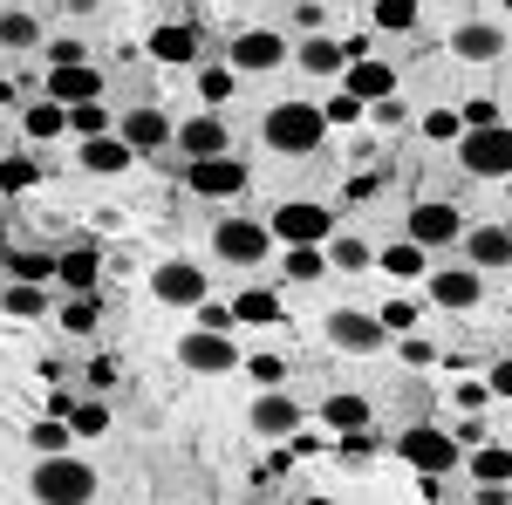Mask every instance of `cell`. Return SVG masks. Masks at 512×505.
<instances>
[{
    "label": "cell",
    "mask_w": 512,
    "mask_h": 505,
    "mask_svg": "<svg viewBox=\"0 0 512 505\" xmlns=\"http://www.w3.org/2000/svg\"><path fill=\"white\" fill-rule=\"evenodd\" d=\"M69 130H76V137H103V130H110V110H103V103H76V110H69Z\"/></svg>",
    "instance_id": "bcb514c9"
},
{
    "label": "cell",
    "mask_w": 512,
    "mask_h": 505,
    "mask_svg": "<svg viewBox=\"0 0 512 505\" xmlns=\"http://www.w3.org/2000/svg\"><path fill=\"white\" fill-rule=\"evenodd\" d=\"M35 178H41V164H35V157H28V151H7V157H0V198L28 192Z\"/></svg>",
    "instance_id": "836d02e7"
},
{
    "label": "cell",
    "mask_w": 512,
    "mask_h": 505,
    "mask_svg": "<svg viewBox=\"0 0 512 505\" xmlns=\"http://www.w3.org/2000/svg\"><path fill=\"white\" fill-rule=\"evenodd\" d=\"M369 117H376V130H396V123H403V103L383 96V103H369Z\"/></svg>",
    "instance_id": "f5cc1de1"
},
{
    "label": "cell",
    "mask_w": 512,
    "mask_h": 505,
    "mask_svg": "<svg viewBox=\"0 0 512 505\" xmlns=\"http://www.w3.org/2000/svg\"><path fill=\"white\" fill-rule=\"evenodd\" d=\"M69 430H76V437H103V430H110V410L89 396V403H76V410H69Z\"/></svg>",
    "instance_id": "ee69618b"
},
{
    "label": "cell",
    "mask_w": 512,
    "mask_h": 505,
    "mask_svg": "<svg viewBox=\"0 0 512 505\" xmlns=\"http://www.w3.org/2000/svg\"><path fill=\"white\" fill-rule=\"evenodd\" d=\"M0 253H7V226H0Z\"/></svg>",
    "instance_id": "91938a15"
},
{
    "label": "cell",
    "mask_w": 512,
    "mask_h": 505,
    "mask_svg": "<svg viewBox=\"0 0 512 505\" xmlns=\"http://www.w3.org/2000/svg\"><path fill=\"white\" fill-rule=\"evenodd\" d=\"M465 260L478 273H506L512 267V226H465Z\"/></svg>",
    "instance_id": "ac0fdd59"
},
{
    "label": "cell",
    "mask_w": 512,
    "mask_h": 505,
    "mask_svg": "<svg viewBox=\"0 0 512 505\" xmlns=\"http://www.w3.org/2000/svg\"><path fill=\"white\" fill-rule=\"evenodd\" d=\"M506 185H512V178H506Z\"/></svg>",
    "instance_id": "03108f58"
},
{
    "label": "cell",
    "mask_w": 512,
    "mask_h": 505,
    "mask_svg": "<svg viewBox=\"0 0 512 505\" xmlns=\"http://www.w3.org/2000/svg\"><path fill=\"white\" fill-rule=\"evenodd\" d=\"M301 417H308V410H301L287 389H260V396H253V410H246V424L260 430L267 444H287V437L301 430Z\"/></svg>",
    "instance_id": "7c38bea8"
},
{
    "label": "cell",
    "mask_w": 512,
    "mask_h": 505,
    "mask_svg": "<svg viewBox=\"0 0 512 505\" xmlns=\"http://www.w3.org/2000/svg\"><path fill=\"white\" fill-rule=\"evenodd\" d=\"M198 55H205V35H198L192 21H171V28L151 35V62H164V69H192Z\"/></svg>",
    "instance_id": "d6986e66"
},
{
    "label": "cell",
    "mask_w": 512,
    "mask_h": 505,
    "mask_svg": "<svg viewBox=\"0 0 512 505\" xmlns=\"http://www.w3.org/2000/svg\"><path fill=\"white\" fill-rule=\"evenodd\" d=\"M185 185H192L198 198H239L246 192V164H239L233 151L226 157H198L192 171H185Z\"/></svg>",
    "instance_id": "4fadbf2b"
},
{
    "label": "cell",
    "mask_w": 512,
    "mask_h": 505,
    "mask_svg": "<svg viewBox=\"0 0 512 505\" xmlns=\"http://www.w3.org/2000/svg\"><path fill=\"white\" fill-rule=\"evenodd\" d=\"M396 355H403L410 369H431V362H437V349L424 342V335H403V349H396Z\"/></svg>",
    "instance_id": "681fc988"
},
{
    "label": "cell",
    "mask_w": 512,
    "mask_h": 505,
    "mask_svg": "<svg viewBox=\"0 0 512 505\" xmlns=\"http://www.w3.org/2000/svg\"><path fill=\"white\" fill-rule=\"evenodd\" d=\"M62 328H69V335H96V328H103V301H96V294H69Z\"/></svg>",
    "instance_id": "d590c367"
},
{
    "label": "cell",
    "mask_w": 512,
    "mask_h": 505,
    "mask_svg": "<svg viewBox=\"0 0 512 505\" xmlns=\"http://www.w3.org/2000/svg\"><path fill=\"white\" fill-rule=\"evenodd\" d=\"M103 69H89V62H76V69H48V103H62V110H76V103H103Z\"/></svg>",
    "instance_id": "e0dca14e"
},
{
    "label": "cell",
    "mask_w": 512,
    "mask_h": 505,
    "mask_svg": "<svg viewBox=\"0 0 512 505\" xmlns=\"http://www.w3.org/2000/svg\"><path fill=\"white\" fill-rule=\"evenodd\" d=\"M76 62H89V48H82L76 35H55V48H48V69H76Z\"/></svg>",
    "instance_id": "c3c4849f"
},
{
    "label": "cell",
    "mask_w": 512,
    "mask_h": 505,
    "mask_svg": "<svg viewBox=\"0 0 512 505\" xmlns=\"http://www.w3.org/2000/svg\"><path fill=\"white\" fill-rule=\"evenodd\" d=\"M280 314H287V308H280L274 287H246V294L233 301V321H246V328H274Z\"/></svg>",
    "instance_id": "83f0119b"
},
{
    "label": "cell",
    "mask_w": 512,
    "mask_h": 505,
    "mask_svg": "<svg viewBox=\"0 0 512 505\" xmlns=\"http://www.w3.org/2000/svg\"><path fill=\"white\" fill-rule=\"evenodd\" d=\"M7 273L28 280V287H48V280H55V253H28V246H21V253H7Z\"/></svg>",
    "instance_id": "e575fe53"
},
{
    "label": "cell",
    "mask_w": 512,
    "mask_h": 505,
    "mask_svg": "<svg viewBox=\"0 0 512 505\" xmlns=\"http://www.w3.org/2000/svg\"><path fill=\"white\" fill-rule=\"evenodd\" d=\"M96 280H103V246H62L55 253V287L62 294H96Z\"/></svg>",
    "instance_id": "9a60e30c"
},
{
    "label": "cell",
    "mask_w": 512,
    "mask_h": 505,
    "mask_svg": "<svg viewBox=\"0 0 512 505\" xmlns=\"http://www.w3.org/2000/svg\"><path fill=\"white\" fill-rule=\"evenodd\" d=\"M0 314H14V321H41V314H48V287H28V280H14V287L0 294Z\"/></svg>",
    "instance_id": "4dcf8cb0"
},
{
    "label": "cell",
    "mask_w": 512,
    "mask_h": 505,
    "mask_svg": "<svg viewBox=\"0 0 512 505\" xmlns=\"http://www.w3.org/2000/svg\"><path fill=\"white\" fill-rule=\"evenodd\" d=\"M417 14H424L417 0H376V7H369V21H376L383 35H410V28H417Z\"/></svg>",
    "instance_id": "1f68e13d"
},
{
    "label": "cell",
    "mask_w": 512,
    "mask_h": 505,
    "mask_svg": "<svg viewBox=\"0 0 512 505\" xmlns=\"http://www.w3.org/2000/svg\"><path fill=\"white\" fill-rule=\"evenodd\" d=\"M369 396H355V389H335L328 403H321V424L335 430V437H355V430H369Z\"/></svg>",
    "instance_id": "cb8c5ba5"
},
{
    "label": "cell",
    "mask_w": 512,
    "mask_h": 505,
    "mask_svg": "<svg viewBox=\"0 0 512 505\" xmlns=\"http://www.w3.org/2000/svg\"><path fill=\"white\" fill-rule=\"evenodd\" d=\"M465 471H472L478 485H512V444H472V458H465Z\"/></svg>",
    "instance_id": "d4e9b609"
},
{
    "label": "cell",
    "mask_w": 512,
    "mask_h": 505,
    "mask_svg": "<svg viewBox=\"0 0 512 505\" xmlns=\"http://www.w3.org/2000/svg\"><path fill=\"white\" fill-rule=\"evenodd\" d=\"M171 130H178V123L164 117V110H130V117L117 123V137H123L137 157H144V151H164V144H171Z\"/></svg>",
    "instance_id": "44dd1931"
},
{
    "label": "cell",
    "mask_w": 512,
    "mask_h": 505,
    "mask_svg": "<svg viewBox=\"0 0 512 505\" xmlns=\"http://www.w3.org/2000/svg\"><path fill=\"white\" fill-rule=\"evenodd\" d=\"M451 55H458V62H499V55H506V28H492V21H465V28L451 35Z\"/></svg>",
    "instance_id": "7402d4cb"
},
{
    "label": "cell",
    "mask_w": 512,
    "mask_h": 505,
    "mask_svg": "<svg viewBox=\"0 0 512 505\" xmlns=\"http://www.w3.org/2000/svg\"><path fill=\"white\" fill-rule=\"evenodd\" d=\"M458 164L472 178H512V123H492V130H465L458 137Z\"/></svg>",
    "instance_id": "5b68a950"
},
{
    "label": "cell",
    "mask_w": 512,
    "mask_h": 505,
    "mask_svg": "<svg viewBox=\"0 0 512 505\" xmlns=\"http://www.w3.org/2000/svg\"><path fill=\"white\" fill-rule=\"evenodd\" d=\"M478 505H506V485H485V499Z\"/></svg>",
    "instance_id": "6f0895ef"
},
{
    "label": "cell",
    "mask_w": 512,
    "mask_h": 505,
    "mask_svg": "<svg viewBox=\"0 0 512 505\" xmlns=\"http://www.w3.org/2000/svg\"><path fill=\"white\" fill-rule=\"evenodd\" d=\"M424 137H431V144H458V137H465V117H458V110H444V103H437L431 117H424Z\"/></svg>",
    "instance_id": "7bdbcfd3"
},
{
    "label": "cell",
    "mask_w": 512,
    "mask_h": 505,
    "mask_svg": "<svg viewBox=\"0 0 512 505\" xmlns=\"http://www.w3.org/2000/svg\"><path fill=\"white\" fill-rule=\"evenodd\" d=\"M485 389H492L499 403H512V355H499V362H492V376H485Z\"/></svg>",
    "instance_id": "f907efd6"
},
{
    "label": "cell",
    "mask_w": 512,
    "mask_h": 505,
    "mask_svg": "<svg viewBox=\"0 0 512 505\" xmlns=\"http://www.w3.org/2000/svg\"><path fill=\"white\" fill-rule=\"evenodd\" d=\"M280 62H287V35H274V28H239L226 41V69L233 76H274Z\"/></svg>",
    "instance_id": "52a82bcc"
},
{
    "label": "cell",
    "mask_w": 512,
    "mask_h": 505,
    "mask_svg": "<svg viewBox=\"0 0 512 505\" xmlns=\"http://www.w3.org/2000/svg\"><path fill=\"white\" fill-rule=\"evenodd\" d=\"M246 376H253L260 389H280V383H287V355H274V349L246 355Z\"/></svg>",
    "instance_id": "ab89813d"
},
{
    "label": "cell",
    "mask_w": 512,
    "mask_h": 505,
    "mask_svg": "<svg viewBox=\"0 0 512 505\" xmlns=\"http://www.w3.org/2000/svg\"><path fill=\"white\" fill-rule=\"evenodd\" d=\"M424 287H431V308H451V314H465V308L485 301V273L478 267H431Z\"/></svg>",
    "instance_id": "8fae6325"
},
{
    "label": "cell",
    "mask_w": 512,
    "mask_h": 505,
    "mask_svg": "<svg viewBox=\"0 0 512 505\" xmlns=\"http://www.w3.org/2000/svg\"><path fill=\"white\" fill-rule=\"evenodd\" d=\"M506 14H512V0H506Z\"/></svg>",
    "instance_id": "e7e4bbea"
},
{
    "label": "cell",
    "mask_w": 512,
    "mask_h": 505,
    "mask_svg": "<svg viewBox=\"0 0 512 505\" xmlns=\"http://www.w3.org/2000/svg\"><path fill=\"white\" fill-rule=\"evenodd\" d=\"M260 137H267V151H280V157H308L315 144H328L321 103H274V110L260 117Z\"/></svg>",
    "instance_id": "7a4b0ae2"
},
{
    "label": "cell",
    "mask_w": 512,
    "mask_h": 505,
    "mask_svg": "<svg viewBox=\"0 0 512 505\" xmlns=\"http://www.w3.org/2000/svg\"><path fill=\"white\" fill-rule=\"evenodd\" d=\"M280 273H287L294 287H308V280L328 273V253H321V246H287V253H280Z\"/></svg>",
    "instance_id": "f546056e"
},
{
    "label": "cell",
    "mask_w": 512,
    "mask_h": 505,
    "mask_svg": "<svg viewBox=\"0 0 512 505\" xmlns=\"http://www.w3.org/2000/svg\"><path fill=\"white\" fill-rule=\"evenodd\" d=\"M321 123H328V130H349V123H362V103H355L349 89H335V96L321 103Z\"/></svg>",
    "instance_id": "b9f144b4"
},
{
    "label": "cell",
    "mask_w": 512,
    "mask_h": 505,
    "mask_svg": "<svg viewBox=\"0 0 512 505\" xmlns=\"http://www.w3.org/2000/svg\"><path fill=\"white\" fill-rule=\"evenodd\" d=\"M178 362L192 369V376H226V369H239L246 355L233 349V335H212V328H192L185 342H178Z\"/></svg>",
    "instance_id": "30bf717a"
},
{
    "label": "cell",
    "mask_w": 512,
    "mask_h": 505,
    "mask_svg": "<svg viewBox=\"0 0 512 505\" xmlns=\"http://www.w3.org/2000/svg\"><path fill=\"white\" fill-rule=\"evenodd\" d=\"M21 130H28V144H48V137H69V110H62V103H48V96H41L35 110H28V117H21Z\"/></svg>",
    "instance_id": "f1b7e54d"
},
{
    "label": "cell",
    "mask_w": 512,
    "mask_h": 505,
    "mask_svg": "<svg viewBox=\"0 0 512 505\" xmlns=\"http://www.w3.org/2000/svg\"><path fill=\"white\" fill-rule=\"evenodd\" d=\"M28 492H35V505H89V499H96V465L76 458V451H62V458H35Z\"/></svg>",
    "instance_id": "6da1fadb"
},
{
    "label": "cell",
    "mask_w": 512,
    "mask_h": 505,
    "mask_svg": "<svg viewBox=\"0 0 512 505\" xmlns=\"http://www.w3.org/2000/svg\"><path fill=\"white\" fill-rule=\"evenodd\" d=\"M171 137H178V151L192 157H226V144H233V130H226V117H219V110H205V117H185L178 123V130H171Z\"/></svg>",
    "instance_id": "2e32d148"
},
{
    "label": "cell",
    "mask_w": 512,
    "mask_h": 505,
    "mask_svg": "<svg viewBox=\"0 0 512 505\" xmlns=\"http://www.w3.org/2000/svg\"><path fill=\"white\" fill-rule=\"evenodd\" d=\"M294 62H301L308 76H342V69H349V62H342V41H335V35H308L301 48H294Z\"/></svg>",
    "instance_id": "4316f807"
},
{
    "label": "cell",
    "mask_w": 512,
    "mask_h": 505,
    "mask_svg": "<svg viewBox=\"0 0 512 505\" xmlns=\"http://www.w3.org/2000/svg\"><path fill=\"white\" fill-rule=\"evenodd\" d=\"M7 103H14V82H0V110H7Z\"/></svg>",
    "instance_id": "680465c9"
},
{
    "label": "cell",
    "mask_w": 512,
    "mask_h": 505,
    "mask_svg": "<svg viewBox=\"0 0 512 505\" xmlns=\"http://www.w3.org/2000/svg\"><path fill=\"white\" fill-rule=\"evenodd\" d=\"M349 198H376V171H355V178H349Z\"/></svg>",
    "instance_id": "9f6ffc18"
},
{
    "label": "cell",
    "mask_w": 512,
    "mask_h": 505,
    "mask_svg": "<svg viewBox=\"0 0 512 505\" xmlns=\"http://www.w3.org/2000/svg\"><path fill=\"white\" fill-rule=\"evenodd\" d=\"M69 437H76V430L62 424V417H41V424L28 430V444H35V458H62V451H69Z\"/></svg>",
    "instance_id": "f35d334b"
},
{
    "label": "cell",
    "mask_w": 512,
    "mask_h": 505,
    "mask_svg": "<svg viewBox=\"0 0 512 505\" xmlns=\"http://www.w3.org/2000/svg\"><path fill=\"white\" fill-rule=\"evenodd\" d=\"M41 41V21L28 7H14V14H0V48H35Z\"/></svg>",
    "instance_id": "74e56055"
},
{
    "label": "cell",
    "mask_w": 512,
    "mask_h": 505,
    "mask_svg": "<svg viewBox=\"0 0 512 505\" xmlns=\"http://www.w3.org/2000/svg\"><path fill=\"white\" fill-rule=\"evenodd\" d=\"M321 328H328V342H335L342 355H376L383 342H390V335H383V321H376V314H362V308H328Z\"/></svg>",
    "instance_id": "9c48e42d"
},
{
    "label": "cell",
    "mask_w": 512,
    "mask_h": 505,
    "mask_svg": "<svg viewBox=\"0 0 512 505\" xmlns=\"http://www.w3.org/2000/svg\"><path fill=\"white\" fill-rule=\"evenodd\" d=\"M130 164H137V151L123 144L117 130H103V137L82 144V171H96V178H117V171H130Z\"/></svg>",
    "instance_id": "603a6c76"
},
{
    "label": "cell",
    "mask_w": 512,
    "mask_h": 505,
    "mask_svg": "<svg viewBox=\"0 0 512 505\" xmlns=\"http://www.w3.org/2000/svg\"><path fill=\"white\" fill-rule=\"evenodd\" d=\"M239 505H267V499H239Z\"/></svg>",
    "instance_id": "94428289"
},
{
    "label": "cell",
    "mask_w": 512,
    "mask_h": 505,
    "mask_svg": "<svg viewBox=\"0 0 512 505\" xmlns=\"http://www.w3.org/2000/svg\"><path fill=\"white\" fill-rule=\"evenodd\" d=\"M342 89L369 110V103L396 96V69H390V62H376V55H369V62H349V69H342Z\"/></svg>",
    "instance_id": "ffe728a7"
},
{
    "label": "cell",
    "mask_w": 512,
    "mask_h": 505,
    "mask_svg": "<svg viewBox=\"0 0 512 505\" xmlns=\"http://www.w3.org/2000/svg\"><path fill=\"white\" fill-rule=\"evenodd\" d=\"M267 233L280 239V246H328L335 239V212L321 205V198H287V205H274V226Z\"/></svg>",
    "instance_id": "277c9868"
},
{
    "label": "cell",
    "mask_w": 512,
    "mask_h": 505,
    "mask_svg": "<svg viewBox=\"0 0 512 505\" xmlns=\"http://www.w3.org/2000/svg\"><path fill=\"white\" fill-rule=\"evenodd\" d=\"M151 294H158L164 308H198V301H205V267H192V260H164V267L151 273Z\"/></svg>",
    "instance_id": "5bb4252c"
},
{
    "label": "cell",
    "mask_w": 512,
    "mask_h": 505,
    "mask_svg": "<svg viewBox=\"0 0 512 505\" xmlns=\"http://www.w3.org/2000/svg\"><path fill=\"white\" fill-rule=\"evenodd\" d=\"M198 96H205V110H219V103H233L239 96V76L219 62V69H198Z\"/></svg>",
    "instance_id": "8d00e7d4"
},
{
    "label": "cell",
    "mask_w": 512,
    "mask_h": 505,
    "mask_svg": "<svg viewBox=\"0 0 512 505\" xmlns=\"http://www.w3.org/2000/svg\"><path fill=\"white\" fill-rule=\"evenodd\" d=\"M89 389H117V355H96L89 362Z\"/></svg>",
    "instance_id": "816d5d0a"
},
{
    "label": "cell",
    "mask_w": 512,
    "mask_h": 505,
    "mask_svg": "<svg viewBox=\"0 0 512 505\" xmlns=\"http://www.w3.org/2000/svg\"><path fill=\"white\" fill-rule=\"evenodd\" d=\"M396 458L410 471H424V478H444V471H458L465 458H458V437L437 424H410L403 437H396Z\"/></svg>",
    "instance_id": "3957f363"
},
{
    "label": "cell",
    "mask_w": 512,
    "mask_h": 505,
    "mask_svg": "<svg viewBox=\"0 0 512 505\" xmlns=\"http://www.w3.org/2000/svg\"><path fill=\"white\" fill-rule=\"evenodd\" d=\"M376 321H383V335H417V321H424V308H417L410 294H390V301L376 308Z\"/></svg>",
    "instance_id": "d6a6232c"
},
{
    "label": "cell",
    "mask_w": 512,
    "mask_h": 505,
    "mask_svg": "<svg viewBox=\"0 0 512 505\" xmlns=\"http://www.w3.org/2000/svg\"><path fill=\"white\" fill-rule=\"evenodd\" d=\"M451 437H458V451H472V444H485V424H478V417H458Z\"/></svg>",
    "instance_id": "11a10c76"
},
{
    "label": "cell",
    "mask_w": 512,
    "mask_h": 505,
    "mask_svg": "<svg viewBox=\"0 0 512 505\" xmlns=\"http://www.w3.org/2000/svg\"><path fill=\"white\" fill-rule=\"evenodd\" d=\"M315 505H335V499H315Z\"/></svg>",
    "instance_id": "be15d7a7"
},
{
    "label": "cell",
    "mask_w": 512,
    "mask_h": 505,
    "mask_svg": "<svg viewBox=\"0 0 512 505\" xmlns=\"http://www.w3.org/2000/svg\"><path fill=\"white\" fill-rule=\"evenodd\" d=\"M458 117H465V130H492V123H506L492 96H465V103H458Z\"/></svg>",
    "instance_id": "f6af8a7d"
},
{
    "label": "cell",
    "mask_w": 512,
    "mask_h": 505,
    "mask_svg": "<svg viewBox=\"0 0 512 505\" xmlns=\"http://www.w3.org/2000/svg\"><path fill=\"white\" fill-rule=\"evenodd\" d=\"M403 239H417L424 253H444V246L465 239V219H458L451 198H417V205H410V233H403Z\"/></svg>",
    "instance_id": "ba28073f"
},
{
    "label": "cell",
    "mask_w": 512,
    "mask_h": 505,
    "mask_svg": "<svg viewBox=\"0 0 512 505\" xmlns=\"http://www.w3.org/2000/svg\"><path fill=\"white\" fill-rule=\"evenodd\" d=\"M212 253L226 267H260V260H274V233L260 219H219L212 226Z\"/></svg>",
    "instance_id": "8992f818"
},
{
    "label": "cell",
    "mask_w": 512,
    "mask_h": 505,
    "mask_svg": "<svg viewBox=\"0 0 512 505\" xmlns=\"http://www.w3.org/2000/svg\"><path fill=\"white\" fill-rule=\"evenodd\" d=\"M376 260H383V273H390V280H424V273H431V253H424L417 239H390Z\"/></svg>",
    "instance_id": "484cf974"
},
{
    "label": "cell",
    "mask_w": 512,
    "mask_h": 505,
    "mask_svg": "<svg viewBox=\"0 0 512 505\" xmlns=\"http://www.w3.org/2000/svg\"><path fill=\"white\" fill-rule=\"evenodd\" d=\"M14 7H35V0H14Z\"/></svg>",
    "instance_id": "6125c7cd"
},
{
    "label": "cell",
    "mask_w": 512,
    "mask_h": 505,
    "mask_svg": "<svg viewBox=\"0 0 512 505\" xmlns=\"http://www.w3.org/2000/svg\"><path fill=\"white\" fill-rule=\"evenodd\" d=\"M287 471H294V451H287V444H274V451L260 458V471H253V485H280Z\"/></svg>",
    "instance_id": "7dc6e473"
},
{
    "label": "cell",
    "mask_w": 512,
    "mask_h": 505,
    "mask_svg": "<svg viewBox=\"0 0 512 505\" xmlns=\"http://www.w3.org/2000/svg\"><path fill=\"white\" fill-rule=\"evenodd\" d=\"M492 403V389L485 383H458V410H485Z\"/></svg>",
    "instance_id": "db71d44e"
},
{
    "label": "cell",
    "mask_w": 512,
    "mask_h": 505,
    "mask_svg": "<svg viewBox=\"0 0 512 505\" xmlns=\"http://www.w3.org/2000/svg\"><path fill=\"white\" fill-rule=\"evenodd\" d=\"M369 260H376V246H362V239H335V253H328V267H342V273H362L369 267Z\"/></svg>",
    "instance_id": "60d3db41"
}]
</instances>
